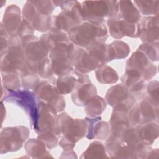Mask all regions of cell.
I'll return each mask as SVG.
<instances>
[{
  "label": "cell",
  "instance_id": "e0dca14e",
  "mask_svg": "<svg viewBox=\"0 0 159 159\" xmlns=\"http://www.w3.org/2000/svg\"><path fill=\"white\" fill-rule=\"evenodd\" d=\"M3 27L12 35H15V32L17 30L20 24V11L19 8L12 4L8 6L4 12L2 21Z\"/></svg>",
  "mask_w": 159,
  "mask_h": 159
},
{
  "label": "cell",
  "instance_id": "5bb4252c",
  "mask_svg": "<svg viewBox=\"0 0 159 159\" xmlns=\"http://www.w3.org/2000/svg\"><path fill=\"white\" fill-rule=\"evenodd\" d=\"M23 16L37 30L45 32L50 29L51 16L39 14L31 1H27L23 7Z\"/></svg>",
  "mask_w": 159,
  "mask_h": 159
},
{
  "label": "cell",
  "instance_id": "277c9868",
  "mask_svg": "<svg viewBox=\"0 0 159 159\" xmlns=\"http://www.w3.org/2000/svg\"><path fill=\"white\" fill-rule=\"evenodd\" d=\"M158 119V102L147 97L137 104L129 114V123L132 125L152 122Z\"/></svg>",
  "mask_w": 159,
  "mask_h": 159
},
{
  "label": "cell",
  "instance_id": "44dd1931",
  "mask_svg": "<svg viewBox=\"0 0 159 159\" xmlns=\"http://www.w3.org/2000/svg\"><path fill=\"white\" fill-rule=\"evenodd\" d=\"M40 41L48 51L60 43L69 42L66 35L57 30H50L49 32L41 36Z\"/></svg>",
  "mask_w": 159,
  "mask_h": 159
},
{
  "label": "cell",
  "instance_id": "f546056e",
  "mask_svg": "<svg viewBox=\"0 0 159 159\" xmlns=\"http://www.w3.org/2000/svg\"><path fill=\"white\" fill-rule=\"evenodd\" d=\"M37 73L42 78H48L52 75L53 71L52 70L51 61L48 58H45L39 63L37 68Z\"/></svg>",
  "mask_w": 159,
  "mask_h": 159
},
{
  "label": "cell",
  "instance_id": "8fae6325",
  "mask_svg": "<svg viewBox=\"0 0 159 159\" xmlns=\"http://www.w3.org/2000/svg\"><path fill=\"white\" fill-rule=\"evenodd\" d=\"M35 93L42 101L47 102V104L52 107L56 112L63 110L65 106L63 98L60 96L57 88L52 84L46 81H42L37 85Z\"/></svg>",
  "mask_w": 159,
  "mask_h": 159
},
{
  "label": "cell",
  "instance_id": "4dcf8cb0",
  "mask_svg": "<svg viewBox=\"0 0 159 159\" xmlns=\"http://www.w3.org/2000/svg\"><path fill=\"white\" fill-rule=\"evenodd\" d=\"M33 28L31 24L27 20L24 19L20 23L17 30V34L19 37H24L28 35H31L33 34Z\"/></svg>",
  "mask_w": 159,
  "mask_h": 159
},
{
  "label": "cell",
  "instance_id": "2e32d148",
  "mask_svg": "<svg viewBox=\"0 0 159 159\" xmlns=\"http://www.w3.org/2000/svg\"><path fill=\"white\" fill-rule=\"evenodd\" d=\"M75 89L72 99L78 106H86L97 94L96 87L88 83L78 84Z\"/></svg>",
  "mask_w": 159,
  "mask_h": 159
},
{
  "label": "cell",
  "instance_id": "ffe728a7",
  "mask_svg": "<svg viewBox=\"0 0 159 159\" xmlns=\"http://www.w3.org/2000/svg\"><path fill=\"white\" fill-rule=\"evenodd\" d=\"M135 129L140 140L147 145H151L158 137V124L153 121L138 125Z\"/></svg>",
  "mask_w": 159,
  "mask_h": 159
},
{
  "label": "cell",
  "instance_id": "7c38bea8",
  "mask_svg": "<svg viewBox=\"0 0 159 159\" xmlns=\"http://www.w3.org/2000/svg\"><path fill=\"white\" fill-rule=\"evenodd\" d=\"M107 24L111 35L116 39H121L124 36L139 37V24L130 23L116 16L109 18Z\"/></svg>",
  "mask_w": 159,
  "mask_h": 159
},
{
  "label": "cell",
  "instance_id": "83f0119b",
  "mask_svg": "<svg viewBox=\"0 0 159 159\" xmlns=\"http://www.w3.org/2000/svg\"><path fill=\"white\" fill-rule=\"evenodd\" d=\"M139 50L141 51L144 55L152 61L158 60V42L144 43L139 47Z\"/></svg>",
  "mask_w": 159,
  "mask_h": 159
},
{
  "label": "cell",
  "instance_id": "d6986e66",
  "mask_svg": "<svg viewBox=\"0 0 159 159\" xmlns=\"http://www.w3.org/2000/svg\"><path fill=\"white\" fill-rule=\"evenodd\" d=\"M100 117L91 119L89 117L86 118L88 122L87 125L88 126V131L87 137L89 139L94 138L104 140L109 132V127L106 122L101 121Z\"/></svg>",
  "mask_w": 159,
  "mask_h": 159
},
{
  "label": "cell",
  "instance_id": "1f68e13d",
  "mask_svg": "<svg viewBox=\"0 0 159 159\" xmlns=\"http://www.w3.org/2000/svg\"><path fill=\"white\" fill-rule=\"evenodd\" d=\"M54 134H55L52 132L43 133L40 134L39 137L41 141L44 142L45 144H46L48 148H51L55 147L57 143V139Z\"/></svg>",
  "mask_w": 159,
  "mask_h": 159
},
{
  "label": "cell",
  "instance_id": "8992f818",
  "mask_svg": "<svg viewBox=\"0 0 159 159\" xmlns=\"http://www.w3.org/2000/svg\"><path fill=\"white\" fill-rule=\"evenodd\" d=\"M57 124L60 132L65 135L64 137L73 143L85 135L87 124L83 119H73L66 113H63L58 116Z\"/></svg>",
  "mask_w": 159,
  "mask_h": 159
},
{
  "label": "cell",
  "instance_id": "4316f807",
  "mask_svg": "<svg viewBox=\"0 0 159 159\" xmlns=\"http://www.w3.org/2000/svg\"><path fill=\"white\" fill-rule=\"evenodd\" d=\"M2 74V81L4 88L9 91L18 90L19 88V80L17 73H4Z\"/></svg>",
  "mask_w": 159,
  "mask_h": 159
},
{
  "label": "cell",
  "instance_id": "603a6c76",
  "mask_svg": "<svg viewBox=\"0 0 159 159\" xmlns=\"http://www.w3.org/2000/svg\"><path fill=\"white\" fill-rule=\"evenodd\" d=\"M78 80L75 71L73 74L60 76L57 80V89L60 94H66L71 92L76 86Z\"/></svg>",
  "mask_w": 159,
  "mask_h": 159
},
{
  "label": "cell",
  "instance_id": "484cf974",
  "mask_svg": "<svg viewBox=\"0 0 159 159\" xmlns=\"http://www.w3.org/2000/svg\"><path fill=\"white\" fill-rule=\"evenodd\" d=\"M133 2L144 15H158L159 1H134Z\"/></svg>",
  "mask_w": 159,
  "mask_h": 159
},
{
  "label": "cell",
  "instance_id": "6da1fadb",
  "mask_svg": "<svg viewBox=\"0 0 159 159\" xmlns=\"http://www.w3.org/2000/svg\"><path fill=\"white\" fill-rule=\"evenodd\" d=\"M69 39L78 46L89 48L102 44L107 37L106 27L84 22L68 32Z\"/></svg>",
  "mask_w": 159,
  "mask_h": 159
},
{
  "label": "cell",
  "instance_id": "30bf717a",
  "mask_svg": "<svg viewBox=\"0 0 159 159\" xmlns=\"http://www.w3.org/2000/svg\"><path fill=\"white\" fill-rule=\"evenodd\" d=\"M28 134L27 129L24 127L4 129L1 132V149H5V152L18 150Z\"/></svg>",
  "mask_w": 159,
  "mask_h": 159
},
{
  "label": "cell",
  "instance_id": "9a60e30c",
  "mask_svg": "<svg viewBox=\"0 0 159 159\" xmlns=\"http://www.w3.org/2000/svg\"><path fill=\"white\" fill-rule=\"evenodd\" d=\"M139 37L145 43L158 42V16L143 17L139 24Z\"/></svg>",
  "mask_w": 159,
  "mask_h": 159
},
{
  "label": "cell",
  "instance_id": "4fadbf2b",
  "mask_svg": "<svg viewBox=\"0 0 159 159\" xmlns=\"http://www.w3.org/2000/svg\"><path fill=\"white\" fill-rule=\"evenodd\" d=\"M126 69L135 70L142 74L144 81L149 80L156 73V66L151 63L143 52L137 50L127 61Z\"/></svg>",
  "mask_w": 159,
  "mask_h": 159
},
{
  "label": "cell",
  "instance_id": "3957f363",
  "mask_svg": "<svg viewBox=\"0 0 159 159\" xmlns=\"http://www.w3.org/2000/svg\"><path fill=\"white\" fill-rule=\"evenodd\" d=\"M22 45L27 66L37 73L39 63L47 58L48 50L37 37L32 35L23 37Z\"/></svg>",
  "mask_w": 159,
  "mask_h": 159
},
{
  "label": "cell",
  "instance_id": "ba28073f",
  "mask_svg": "<svg viewBox=\"0 0 159 159\" xmlns=\"http://www.w3.org/2000/svg\"><path fill=\"white\" fill-rule=\"evenodd\" d=\"M4 100L8 102H14L21 106L29 116L30 122L34 125L37 115V106L34 94L27 89L9 91L4 97Z\"/></svg>",
  "mask_w": 159,
  "mask_h": 159
},
{
  "label": "cell",
  "instance_id": "f1b7e54d",
  "mask_svg": "<svg viewBox=\"0 0 159 159\" xmlns=\"http://www.w3.org/2000/svg\"><path fill=\"white\" fill-rule=\"evenodd\" d=\"M35 7L37 12L42 15L50 16L52 12L54 6L52 1H31Z\"/></svg>",
  "mask_w": 159,
  "mask_h": 159
},
{
  "label": "cell",
  "instance_id": "d6a6232c",
  "mask_svg": "<svg viewBox=\"0 0 159 159\" xmlns=\"http://www.w3.org/2000/svg\"><path fill=\"white\" fill-rule=\"evenodd\" d=\"M147 92L150 98L158 102V83L157 81H152L148 84Z\"/></svg>",
  "mask_w": 159,
  "mask_h": 159
},
{
  "label": "cell",
  "instance_id": "5b68a950",
  "mask_svg": "<svg viewBox=\"0 0 159 159\" xmlns=\"http://www.w3.org/2000/svg\"><path fill=\"white\" fill-rule=\"evenodd\" d=\"M55 117V110L48 104L40 101L37 105V115L34 125V130L40 134L47 132L60 134Z\"/></svg>",
  "mask_w": 159,
  "mask_h": 159
},
{
  "label": "cell",
  "instance_id": "7a4b0ae2",
  "mask_svg": "<svg viewBox=\"0 0 159 159\" xmlns=\"http://www.w3.org/2000/svg\"><path fill=\"white\" fill-rule=\"evenodd\" d=\"M81 11L84 20L96 24H104L105 17H113L117 15V1H83Z\"/></svg>",
  "mask_w": 159,
  "mask_h": 159
},
{
  "label": "cell",
  "instance_id": "cb8c5ba5",
  "mask_svg": "<svg viewBox=\"0 0 159 159\" xmlns=\"http://www.w3.org/2000/svg\"><path fill=\"white\" fill-rule=\"evenodd\" d=\"M96 76L99 82L101 83H114L118 80L116 71L107 65H102L96 71Z\"/></svg>",
  "mask_w": 159,
  "mask_h": 159
},
{
  "label": "cell",
  "instance_id": "7402d4cb",
  "mask_svg": "<svg viewBox=\"0 0 159 159\" xmlns=\"http://www.w3.org/2000/svg\"><path fill=\"white\" fill-rule=\"evenodd\" d=\"M130 52V48L127 43L122 41L116 40L109 45H107V54L108 61L114 59L125 58Z\"/></svg>",
  "mask_w": 159,
  "mask_h": 159
},
{
  "label": "cell",
  "instance_id": "ac0fdd59",
  "mask_svg": "<svg viewBox=\"0 0 159 159\" xmlns=\"http://www.w3.org/2000/svg\"><path fill=\"white\" fill-rule=\"evenodd\" d=\"M119 17L124 19L130 23L138 24L140 20L141 15L137 7L131 1H117Z\"/></svg>",
  "mask_w": 159,
  "mask_h": 159
},
{
  "label": "cell",
  "instance_id": "9c48e42d",
  "mask_svg": "<svg viewBox=\"0 0 159 159\" xmlns=\"http://www.w3.org/2000/svg\"><path fill=\"white\" fill-rule=\"evenodd\" d=\"M69 44L70 42L62 43L50 50V58L53 71L60 76L69 74L73 70L68 55Z\"/></svg>",
  "mask_w": 159,
  "mask_h": 159
},
{
  "label": "cell",
  "instance_id": "52a82bcc",
  "mask_svg": "<svg viewBox=\"0 0 159 159\" xmlns=\"http://www.w3.org/2000/svg\"><path fill=\"white\" fill-rule=\"evenodd\" d=\"M106 99L107 102L114 107V110L127 113L135 103V98L122 84H117L109 89Z\"/></svg>",
  "mask_w": 159,
  "mask_h": 159
},
{
  "label": "cell",
  "instance_id": "d4e9b609",
  "mask_svg": "<svg viewBox=\"0 0 159 159\" xmlns=\"http://www.w3.org/2000/svg\"><path fill=\"white\" fill-rule=\"evenodd\" d=\"M106 106L104 99L96 95L86 105V112L91 117H96L104 111Z\"/></svg>",
  "mask_w": 159,
  "mask_h": 159
}]
</instances>
